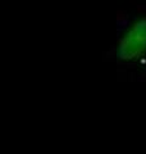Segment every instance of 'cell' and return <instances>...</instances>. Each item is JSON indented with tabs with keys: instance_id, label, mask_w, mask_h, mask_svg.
<instances>
[{
	"instance_id": "obj_1",
	"label": "cell",
	"mask_w": 146,
	"mask_h": 154,
	"mask_svg": "<svg viewBox=\"0 0 146 154\" xmlns=\"http://www.w3.org/2000/svg\"><path fill=\"white\" fill-rule=\"evenodd\" d=\"M109 60L118 80L146 85V4L117 12Z\"/></svg>"
}]
</instances>
